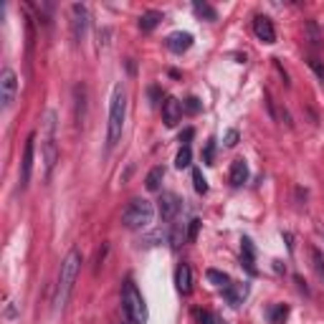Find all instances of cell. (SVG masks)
Masks as SVG:
<instances>
[{
	"label": "cell",
	"instance_id": "d6986e66",
	"mask_svg": "<svg viewBox=\"0 0 324 324\" xmlns=\"http://www.w3.org/2000/svg\"><path fill=\"white\" fill-rule=\"evenodd\" d=\"M162 180H165V167L157 165V167H152V170L147 172V177H144V187H147L150 193H157Z\"/></svg>",
	"mask_w": 324,
	"mask_h": 324
},
{
	"label": "cell",
	"instance_id": "d590c367",
	"mask_svg": "<svg viewBox=\"0 0 324 324\" xmlns=\"http://www.w3.org/2000/svg\"><path fill=\"white\" fill-rule=\"evenodd\" d=\"M3 317H5V319H13V317H15V301H10V304L5 307V311H3Z\"/></svg>",
	"mask_w": 324,
	"mask_h": 324
},
{
	"label": "cell",
	"instance_id": "8fae6325",
	"mask_svg": "<svg viewBox=\"0 0 324 324\" xmlns=\"http://www.w3.org/2000/svg\"><path fill=\"white\" fill-rule=\"evenodd\" d=\"M183 102L180 99H175V96H167L165 102H162V122L167 127H175L177 122H180V117H183Z\"/></svg>",
	"mask_w": 324,
	"mask_h": 324
},
{
	"label": "cell",
	"instance_id": "277c9868",
	"mask_svg": "<svg viewBox=\"0 0 324 324\" xmlns=\"http://www.w3.org/2000/svg\"><path fill=\"white\" fill-rule=\"evenodd\" d=\"M154 218V205L147 198H132L122 210V226L129 231H144Z\"/></svg>",
	"mask_w": 324,
	"mask_h": 324
},
{
	"label": "cell",
	"instance_id": "ffe728a7",
	"mask_svg": "<svg viewBox=\"0 0 324 324\" xmlns=\"http://www.w3.org/2000/svg\"><path fill=\"white\" fill-rule=\"evenodd\" d=\"M304 33H307V41H309L311 48H319L322 46L324 36H322V28H319L317 20H307V23H304Z\"/></svg>",
	"mask_w": 324,
	"mask_h": 324
},
{
	"label": "cell",
	"instance_id": "e575fe53",
	"mask_svg": "<svg viewBox=\"0 0 324 324\" xmlns=\"http://www.w3.org/2000/svg\"><path fill=\"white\" fill-rule=\"evenodd\" d=\"M263 102H266V109H269L271 119H276V109H274V102H271V94L269 92H263Z\"/></svg>",
	"mask_w": 324,
	"mask_h": 324
},
{
	"label": "cell",
	"instance_id": "30bf717a",
	"mask_svg": "<svg viewBox=\"0 0 324 324\" xmlns=\"http://www.w3.org/2000/svg\"><path fill=\"white\" fill-rule=\"evenodd\" d=\"M180 208H183V200L177 198L175 193H162L160 195V218L165 223L175 220V216L180 213Z\"/></svg>",
	"mask_w": 324,
	"mask_h": 324
},
{
	"label": "cell",
	"instance_id": "2e32d148",
	"mask_svg": "<svg viewBox=\"0 0 324 324\" xmlns=\"http://www.w3.org/2000/svg\"><path fill=\"white\" fill-rule=\"evenodd\" d=\"M241 243H243V253H241V266H243V269L248 271L251 276H256L259 271H256V266H253V261H256V248H253V243H251V238H243Z\"/></svg>",
	"mask_w": 324,
	"mask_h": 324
},
{
	"label": "cell",
	"instance_id": "74e56055",
	"mask_svg": "<svg viewBox=\"0 0 324 324\" xmlns=\"http://www.w3.org/2000/svg\"><path fill=\"white\" fill-rule=\"evenodd\" d=\"M284 241H286V246H289V251H294V236L289 231H284Z\"/></svg>",
	"mask_w": 324,
	"mask_h": 324
},
{
	"label": "cell",
	"instance_id": "7c38bea8",
	"mask_svg": "<svg viewBox=\"0 0 324 324\" xmlns=\"http://www.w3.org/2000/svg\"><path fill=\"white\" fill-rule=\"evenodd\" d=\"M253 33L261 43H274L276 41V31H274V23L269 15H256L253 18Z\"/></svg>",
	"mask_w": 324,
	"mask_h": 324
},
{
	"label": "cell",
	"instance_id": "6da1fadb",
	"mask_svg": "<svg viewBox=\"0 0 324 324\" xmlns=\"http://www.w3.org/2000/svg\"><path fill=\"white\" fill-rule=\"evenodd\" d=\"M56 132H59V117H56L53 109H48L43 114V124H41V162H43V177L46 180H51L53 167L59 162V137H56Z\"/></svg>",
	"mask_w": 324,
	"mask_h": 324
},
{
	"label": "cell",
	"instance_id": "52a82bcc",
	"mask_svg": "<svg viewBox=\"0 0 324 324\" xmlns=\"http://www.w3.org/2000/svg\"><path fill=\"white\" fill-rule=\"evenodd\" d=\"M86 28H89V13L81 3H74L71 5V36L76 43H81L86 36Z\"/></svg>",
	"mask_w": 324,
	"mask_h": 324
},
{
	"label": "cell",
	"instance_id": "83f0119b",
	"mask_svg": "<svg viewBox=\"0 0 324 324\" xmlns=\"http://www.w3.org/2000/svg\"><path fill=\"white\" fill-rule=\"evenodd\" d=\"M203 162L205 165H216V139L210 137L205 142V150H203Z\"/></svg>",
	"mask_w": 324,
	"mask_h": 324
},
{
	"label": "cell",
	"instance_id": "ba28073f",
	"mask_svg": "<svg viewBox=\"0 0 324 324\" xmlns=\"http://www.w3.org/2000/svg\"><path fill=\"white\" fill-rule=\"evenodd\" d=\"M33 152H36V135H28L26 147H23V160H20V187H28L31 175H33Z\"/></svg>",
	"mask_w": 324,
	"mask_h": 324
},
{
	"label": "cell",
	"instance_id": "3957f363",
	"mask_svg": "<svg viewBox=\"0 0 324 324\" xmlns=\"http://www.w3.org/2000/svg\"><path fill=\"white\" fill-rule=\"evenodd\" d=\"M124 117H127V94L122 84L114 86L111 92V104H109V122H107V147H117L122 139V129H124Z\"/></svg>",
	"mask_w": 324,
	"mask_h": 324
},
{
	"label": "cell",
	"instance_id": "4316f807",
	"mask_svg": "<svg viewBox=\"0 0 324 324\" xmlns=\"http://www.w3.org/2000/svg\"><path fill=\"white\" fill-rule=\"evenodd\" d=\"M183 241H187V231L183 226H175L172 228V236H170V243H172V248H180Z\"/></svg>",
	"mask_w": 324,
	"mask_h": 324
},
{
	"label": "cell",
	"instance_id": "ac0fdd59",
	"mask_svg": "<svg viewBox=\"0 0 324 324\" xmlns=\"http://www.w3.org/2000/svg\"><path fill=\"white\" fill-rule=\"evenodd\" d=\"M243 296H246V286H241V284H228L223 289V299H226L231 307H241Z\"/></svg>",
	"mask_w": 324,
	"mask_h": 324
},
{
	"label": "cell",
	"instance_id": "1f68e13d",
	"mask_svg": "<svg viewBox=\"0 0 324 324\" xmlns=\"http://www.w3.org/2000/svg\"><path fill=\"white\" fill-rule=\"evenodd\" d=\"M238 129H228L226 132V137H223V142H226V147H236V144H238Z\"/></svg>",
	"mask_w": 324,
	"mask_h": 324
},
{
	"label": "cell",
	"instance_id": "9c48e42d",
	"mask_svg": "<svg viewBox=\"0 0 324 324\" xmlns=\"http://www.w3.org/2000/svg\"><path fill=\"white\" fill-rule=\"evenodd\" d=\"M86 84L79 81V84H74V117H76V127H84V122H86Z\"/></svg>",
	"mask_w": 324,
	"mask_h": 324
},
{
	"label": "cell",
	"instance_id": "5bb4252c",
	"mask_svg": "<svg viewBox=\"0 0 324 324\" xmlns=\"http://www.w3.org/2000/svg\"><path fill=\"white\" fill-rule=\"evenodd\" d=\"M246 180H248V162L243 157H236L231 165V185L233 187H241Z\"/></svg>",
	"mask_w": 324,
	"mask_h": 324
},
{
	"label": "cell",
	"instance_id": "f1b7e54d",
	"mask_svg": "<svg viewBox=\"0 0 324 324\" xmlns=\"http://www.w3.org/2000/svg\"><path fill=\"white\" fill-rule=\"evenodd\" d=\"M193 185H195V190L200 195L208 193V183H205V177H203V172H200L198 167H193Z\"/></svg>",
	"mask_w": 324,
	"mask_h": 324
},
{
	"label": "cell",
	"instance_id": "8992f818",
	"mask_svg": "<svg viewBox=\"0 0 324 324\" xmlns=\"http://www.w3.org/2000/svg\"><path fill=\"white\" fill-rule=\"evenodd\" d=\"M15 96H18V74L10 66H5L0 71V102H3V111H8L15 104Z\"/></svg>",
	"mask_w": 324,
	"mask_h": 324
},
{
	"label": "cell",
	"instance_id": "836d02e7",
	"mask_svg": "<svg viewBox=\"0 0 324 324\" xmlns=\"http://www.w3.org/2000/svg\"><path fill=\"white\" fill-rule=\"evenodd\" d=\"M193 135H195V129H193V127H185V129L180 132V137H177V139L183 142V147H187V142L193 139Z\"/></svg>",
	"mask_w": 324,
	"mask_h": 324
},
{
	"label": "cell",
	"instance_id": "d4e9b609",
	"mask_svg": "<svg viewBox=\"0 0 324 324\" xmlns=\"http://www.w3.org/2000/svg\"><path fill=\"white\" fill-rule=\"evenodd\" d=\"M190 160H193V152H190V147H183L175 157V167L177 170H185V167H190Z\"/></svg>",
	"mask_w": 324,
	"mask_h": 324
},
{
	"label": "cell",
	"instance_id": "d6a6232c",
	"mask_svg": "<svg viewBox=\"0 0 324 324\" xmlns=\"http://www.w3.org/2000/svg\"><path fill=\"white\" fill-rule=\"evenodd\" d=\"M311 261H314L317 274H319V276H324V261H322V256H319V251H317V248H311Z\"/></svg>",
	"mask_w": 324,
	"mask_h": 324
},
{
	"label": "cell",
	"instance_id": "4dcf8cb0",
	"mask_svg": "<svg viewBox=\"0 0 324 324\" xmlns=\"http://www.w3.org/2000/svg\"><path fill=\"white\" fill-rule=\"evenodd\" d=\"M183 109L190 111V114H198V111L203 109V104H200V99H198V96H187L185 102H183Z\"/></svg>",
	"mask_w": 324,
	"mask_h": 324
},
{
	"label": "cell",
	"instance_id": "603a6c76",
	"mask_svg": "<svg viewBox=\"0 0 324 324\" xmlns=\"http://www.w3.org/2000/svg\"><path fill=\"white\" fill-rule=\"evenodd\" d=\"M205 276H208V281H210V284H213V286H220V289H226V286L231 284L228 274H223V271H218V269H208Z\"/></svg>",
	"mask_w": 324,
	"mask_h": 324
},
{
	"label": "cell",
	"instance_id": "484cf974",
	"mask_svg": "<svg viewBox=\"0 0 324 324\" xmlns=\"http://www.w3.org/2000/svg\"><path fill=\"white\" fill-rule=\"evenodd\" d=\"M307 66L317 74V79L324 84V61H319L317 56H307Z\"/></svg>",
	"mask_w": 324,
	"mask_h": 324
},
{
	"label": "cell",
	"instance_id": "e0dca14e",
	"mask_svg": "<svg viewBox=\"0 0 324 324\" xmlns=\"http://www.w3.org/2000/svg\"><path fill=\"white\" fill-rule=\"evenodd\" d=\"M162 20H165V15L160 13V10H144V13L139 15V31L142 33H150V31L157 28Z\"/></svg>",
	"mask_w": 324,
	"mask_h": 324
},
{
	"label": "cell",
	"instance_id": "4fadbf2b",
	"mask_svg": "<svg viewBox=\"0 0 324 324\" xmlns=\"http://www.w3.org/2000/svg\"><path fill=\"white\" fill-rule=\"evenodd\" d=\"M167 48H170L172 53H185L190 46H193V33H187V31H175V33H170L167 36Z\"/></svg>",
	"mask_w": 324,
	"mask_h": 324
},
{
	"label": "cell",
	"instance_id": "7402d4cb",
	"mask_svg": "<svg viewBox=\"0 0 324 324\" xmlns=\"http://www.w3.org/2000/svg\"><path fill=\"white\" fill-rule=\"evenodd\" d=\"M286 317H289V307H286V304H274V307L269 309V322H271V324H284Z\"/></svg>",
	"mask_w": 324,
	"mask_h": 324
},
{
	"label": "cell",
	"instance_id": "8d00e7d4",
	"mask_svg": "<svg viewBox=\"0 0 324 324\" xmlns=\"http://www.w3.org/2000/svg\"><path fill=\"white\" fill-rule=\"evenodd\" d=\"M107 251H109V246H102V251H99V256H96V271H99V266L104 263V256H107Z\"/></svg>",
	"mask_w": 324,
	"mask_h": 324
},
{
	"label": "cell",
	"instance_id": "44dd1931",
	"mask_svg": "<svg viewBox=\"0 0 324 324\" xmlns=\"http://www.w3.org/2000/svg\"><path fill=\"white\" fill-rule=\"evenodd\" d=\"M193 10H195L200 18H205V20H218V10H216L213 5L203 3V0H195V3H193Z\"/></svg>",
	"mask_w": 324,
	"mask_h": 324
},
{
	"label": "cell",
	"instance_id": "cb8c5ba5",
	"mask_svg": "<svg viewBox=\"0 0 324 324\" xmlns=\"http://www.w3.org/2000/svg\"><path fill=\"white\" fill-rule=\"evenodd\" d=\"M193 314H195V319H198L200 324H226L220 317H216L213 311H208V309H195Z\"/></svg>",
	"mask_w": 324,
	"mask_h": 324
},
{
	"label": "cell",
	"instance_id": "7a4b0ae2",
	"mask_svg": "<svg viewBox=\"0 0 324 324\" xmlns=\"http://www.w3.org/2000/svg\"><path fill=\"white\" fill-rule=\"evenodd\" d=\"M81 269V251L79 248H71L66 253V259L61 261V269H59V284H56V299L53 304L56 309H63L66 301H69L71 292H74V284H76V276H79Z\"/></svg>",
	"mask_w": 324,
	"mask_h": 324
},
{
	"label": "cell",
	"instance_id": "f546056e",
	"mask_svg": "<svg viewBox=\"0 0 324 324\" xmlns=\"http://www.w3.org/2000/svg\"><path fill=\"white\" fill-rule=\"evenodd\" d=\"M200 226H203V220H200V218H193V220L187 223V243H195L198 241Z\"/></svg>",
	"mask_w": 324,
	"mask_h": 324
},
{
	"label": "cell",
	"instance_id": "5b68a950",
	"mask_svg": "<svg viewBox=\"0 0 324 324\" xmlns=\"http://www.w3.org/2000/svg\"><path fill=\"white\" fill-rule=\"evenodd\" d=\"M122 314H124L132 324H144L147 322V304H144V296L137 289V284L127 278L124 286H122Z\"/></svg>",
	"mask_w": 324,
	"mask_h": 324
},
{
	"label": "cell",
	"instance_id": "9a60e30c",
	"mask_svg": "<svg viewBox=\"0 0 324 324\" xmlns=\"http://www.w3.org/2000/svg\"><path fill=\"white\" fill-rule=\"evenodd\" d=\"M175 284H177V292H180V294H190V292H193V271H190L187 263H180V266H177Z\"/></svg>",
	"mask_w": 324,
	"mask_h": 324
}]
</instances>
